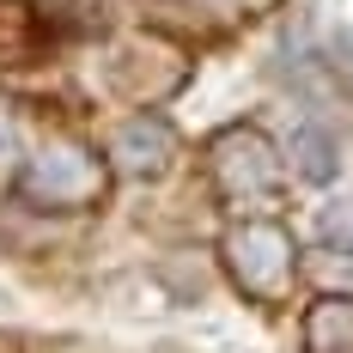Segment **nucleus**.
<instances>
[{
    "mask_svg": "<svg viewBox=\"0 0 353 353\" xmlns=\"http://www.w3.org/2000/svg\"><path fill=\"white\" fill-rule=\"evenodd\" d=\"M244 12H268V6H281V0H238Z\"/></svg>",
    "mask_w": 353,
    "mask_h": 353,
    "instance_id": "9",
    "label": "nucleus"
},
{
    "mask_svg": "<svg viewBox=\"0 0 353 353\" xmlns=\"http://www.w3.org/2000/svg\"><path fill=\"white\" fill-rule=\"evenodd\" d=\"M317 238H323V250L353 256V201H329V208H317Z\"/></svg>",
    "mask_w": 353,
    "mask_h": 353,
    "instance_id": "7",
    "label": "nucleus"
},
{
    "mask_svg": "<svg viewBox=\"0 0 353 353\" xmlns=\"http://www.w3.org/2000/svg\"><path fill=\"white\" fill-rule=\"evenodd\" d=\"M104 165L110 159H98L92 146L61 141V146L37 152V159H25L12 171V201L37 208V213H85V208H98L104 189H110Z\"/></svg>",
    "mask_w": 353,
    "mask_h": 353,
    "instance_id": "3",
    "label": "nucleus"
},
{
    "mask_svg": "<svg viewBox=\"0 0 353 353\" xmlns=\"http://www.w3.org/2000/svg\"><path fill=\"white\" fill-rule=\"evenodd\" d=\"M299 347L305 353H353V292H323L299 317Z\"/></svg>",
    "mask_w": 353,
    "mask_h": 353,
    "instance_id": "5",
    "label": "nucleus"
},
{
    "mask_svg": "<svg viewBox=\"0 0 353 353\" xmlns=\"http://www.w3.org/2000/svg\"><path fill=\"white\" fill-rule=\"evenodd\" d=\"M219 262H225L232 286L262 311H281L292 299V281L305 274L299 238L274 213H238V225H225V238H219Z\"/></svg>",
    "mask_w": 353,
    "mask_h": 353,
    "instance_id": "1",
    "label": "nucleus"
},
{
    "mask_svg": "<svg viewBox=\"0 0 353 353\" xmlns=\"http://www.w3.org/2000/svg\"><path fill=\"white\" fill-rule=\"evenodd\" d=\"M19 152V128H12V116L0 110V159H12Z\"/></svg>",
    "mask_w": 353,
    "mask_h": 353,
    "instance_id": "8",
    "label": "nucleus"
},
{
    "mask_svg": "<svg viewBox=\"0 0 353 353\" xmlns=\"http://www.w3.org/2000/svg\"><path fill=\"white\" fill-rule=\"evenodd\" d=\"M104 159H110V171L128 176V183H159V176L176 171V159H183V134H176L171 116H159V110H134L128 122L110 128Z\"/></svg>",
    "mask_w": 353,
    "mask_h": 353,
    "instance_id": "4",
    "label": "nucleus"
},
{
    "mask_svg": "<svg viewBox=\"0 0 353 353\" xmlns=\"http://www.w3.org/2000/svg\"><path fill=\"white\" fill-rule=\"evenodd\" d=\"M208 183L219 195V208L268 213L286 195V152L256 122H225L208 141Z\"/></svg>",
    "mask_w": 353,
    "mask_h": 353,
    "instance_id": "2",
    "label": "nucleus"
},
{
    "mask_svg": "<svg viewBox=\"0 0 353 353\" xmlns=\"http://www.w3.org/2000/svg\"><path fill=\"white\" fill-rule=\"evenodd\" d=\"M286 159H292V176H305V183H335L341 176V141L317 128V122H299L292 128V146H286Z\"/></svg>",
    "mask_w": 353,
    "mask_h": 353,
    "instance_id": "6",
    "label": "nucleus"
}]
</instances>
